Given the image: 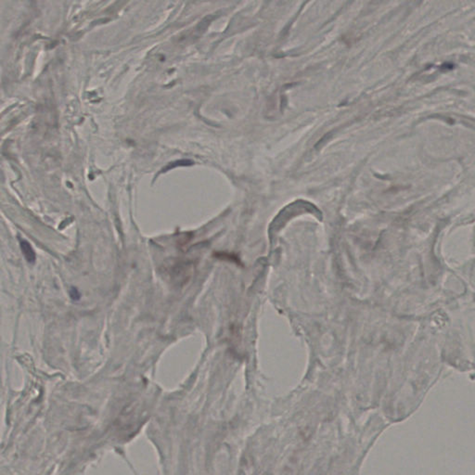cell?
I'll return each mask as SVG.
<instances>
[{
	"mask_svg": "<svg viewBox=\"0 0 475 475\" xmlns=\"http://www.w3.org/2000/svg\"><path fill=\"white\" fill-rule=\"evenodd\" d=\"M20 245H21L22 254L24 255L25 259L27 260V262L31 263V264L35 263L37 256H36V253H35L33 249L32 248V246L24 240H21Z\"/></svg>",
	"mask_w": 475,
	"mask_h": 475,
	"instance_id": "cell-1",
	"label": "cell"
}]
</instances>
